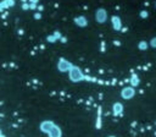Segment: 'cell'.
Instances as JSON below:
<instances>
[{"instance_id": "cell-1", "label": "cell", "mask_w": 156, "mask_h": 137, "mask_svg": "<svg viewBox=\"0 0 156 137\" xmlns=\"http://www.w3.org/2000/svg\"><path fill=\"white\" fill-rule=\"evenodd\" d=\"M70 77L73 82H79L84 79V75L82 72L81 68H78L76 66H72V68L70 70Z\"/></svg>"}, {"instance_id": "cell-2", "label": "cell", "mask_w": 156, "mask_h": 137, "mask_svg": "<svg viewBox=\"0 0 156 137\" xmlns=\"http://www.w3.org/2000/svg\"><path fill=\"white\" fill-rule=\"evenodd\" d=\"M134 89H133L132 87H126V88H123L122 89V93H121V95L125 99H131L133 95H134Z\"/></svg>"}, {"instance_id": "cell-3", "label": "cell", "mask_w": 156, "mask_h": 137, "mask_svg": "<svg viewBox=\"0 0 156 137\" xmlns=\"http://www.w3.org/2000/svg\"><path fill=\"white\" fill-rule=\"evenodd\" d=\"M107 19V13L105 10H103V9H100V10L96 11V21L100 22V24H103V22H105Z\"/></svg>"}, {"instance_id": "cell-4", "label": "cell", "mask_w": 156, "mask_h": 137, "mask_svg": "<svg viewBox=\"0 0 156 137\" xmlns=\"http://www.w3.org/2000/svg\"><path fill=\"white\" fill-rule=\"evenodd\" d=\"M70 68H72V65H71L70 62L63 61V60L60 62V70H61V71H68Z\"/></svg>"}, {"instance_id": "cell-5", "label": "cell", "mask_w": 156, "mask_h": 137, "mask_svg": "<svg viewBox=\"0 0 156 137\" xmlns=\"http://www.w3.org/2000/svg\"><path fill=\"white\" fill-rule=\"evenodd\" d=\"M112 22H113L115 30H120V28H121V21H120V19H118V17H113Z\"/></svg>"}, {"instance_id": "cell-6", "label": "cell", "mask_w": 156, "mask_h": 137, "mask_svg": "<svg viewBox=\"0 0 156 137\" xmlns=\"http://www.w3.org/2000/svg\"><path fill=\"white\" fill-rule=\"evenodd\" d=\"M76 24L78 26H85L87 25V21H85V19H84L83 16H81V17H77V19H76Z\"/></svg>"}, {"instance_id": "cell-7", "label": "cell", "mask_w": 156, "mask_h": 137, "mask_svg": "<svg viewBox=\"0 0 156 137\" xmlns=\"http://www.w3.org/2000/svg\"><path fill=\"white\" fill-rule=\"evenodd\" d=\"M121 110H122V105H121V104H120V103L115 104V105H113V111H115V114H120Z\"/></svg>"}, {"instance_id": "cell-8", "label": "cell", "mask_w": 156, "mask_h": 137, "mask_svg": "<svg viewBox=\"0 0 156 137\" xmlns=\"http://www.w3.org/2000/svg\"><path fill=\"white\" fill-rule=\"evenodd\" d=\"M139 48H140V49H146V48H148V44L144 43V42H141V43L139 44Z\"/></svg>"}, {"instance_id": "cell-9", "label": "cell", "mask_w": 156, "mask_h": 137, "mask_svg": "<svg viewBox=\"0 0 156 137\" xmlns=\"http://www.w3.org/2000/svg\"><path fill=\"white\" fill-rule=\"evenodd\" d=\"M151 47L156 48V38H153V39H151Z\"/></svg>"}]
</instances>
